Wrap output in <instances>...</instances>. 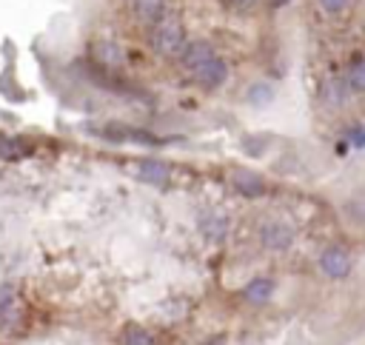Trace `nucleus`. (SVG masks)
<instances>
[{"label":"nucleus","mask_w":365,"mask_h":345,"mask_svg":"<svg viewBox=\"0 0 365 345\" xmlns=\"http://www.w3.org/2000/svg\"><path fill=\"white\" fill-rule=\"evenodd\" d=\"M274 294V280L268 277H254L246 288H243V300L251 302V305H266Z\"/></svg>","instance_id":"10"},{"label":"nucleus","mask_w":365,"mask_h":345,"mask_svg":"<svg viewBox=\"0 0 365 345\" xmlns=\"http://www.w3.org/2000/svg\"><path fill=\"white\" fill-rule=\"evenodd\" d=\"M274 86L271 83H251V89H249V103L251 106H257V109H263V106H268L271 100H274Z\"/></svg>","instance_id":"17"},{"label":"nucleus","mask_w":365,"mask_h":345,"mask_svg":"<svg viewBox=\"0 0 365 345\" xmlns=\"http://www.w3.org/2000/svg\"><path fill=\"white\" fill-rule=\"evenodd\" d=\"M345 83L351 92H365V58H354L345 72Z\"/></svg>","instance_id":"16"},{"label":"nucleus","mask_w":365,"mask_h":345,"mask_svg":"<svg viewBox=\"0 0 365 345\" xmlns=\"http://www.w3.org/2000/svg\"><path fill=\"white\" fill-rule=\"evenodd\" d=\"M123 345H157V339L151 331H146L140 325H129L123 331Z\"/></svg>","instance_id":"18"},{"label":"nucleus","mask_w":365,"mask_h":345,"mask_svg":"<svg viewBox=\"0 0 365 345\" xmlns=\"http://www.w3.org/2000/svg\"><path fill=\"white\" fill-rule=\"evenodd\" d=\"M192 80H195L200 89H206V92H217V89L229 80V63H226L220 55H214L212 60H206L203 66H197V69L192 72Z\"/></svg>","instance_id":"6"},{"label":"nucleus","mask_w":365,"mask_h":345,"mask_svg":"<svg viewBox=\"0 0 365 345\" xmlns=\"http://www.w3.org/2000/svg\"><path fill=\"white\" fill-rule=\"evenodd\" d=\"M186 43H189V32H186V23H182V18L177 12H168L165 18H160L148 29V49L157 58L177 60V55L182 52Z\"/></svg>","instance_id":"1"},{"label":"nucleus","mask_w":365,"mask_h":345,"mask_svg":"<svg viewBox=\"0 0 365 345\" xmlns=\"http://www.w3.org/2000/svg\"><path fill=\"white\" fill-rule=\"evenodd\" d=\"M229 180L234 186V192L240 197H246V200H257V197L266 195V180L257 175V171H251V168H234Z\"/></svg>","instance_id":"8"},{"label":"nucleus","mask_w":365,"mask_h":345,"mask_svg":"<svg viewBox=\"0 0 365 345\" xmlns=\"http://www.w3.org/2000/svg\"><path fill=\"white\" fill-rule=\"evenodd\" d=\"M168 15V0H131V21L151 29L160 18Z\"/></svg>","instance_id":"9"},{"label":"nucleus","mask_w":365,"mask_h":345,"mask_svg":"<svg viewBox=\"0 0 365 345\" xmlns=\"http://www.w3.org/2000/svg\"><path fill=\"white\" fill-rule=\"evenodd\" d=\"M29 143H23V137H12L0 131V157L4 160H23L29 157Z\"/></svg>","instance_id":"13"},{"label":"nucleus","mask_w":365,"mask_h":345,"mask_svg":"<svg viewBox=\"0 0 365 345\" xmlns=\"http://www.w3.org/2000/svg\"><path fill=\"white\" fill-rule=\"evenodd\" d=\"M226 4L231 9H237V12H251V9H257L263 4V0H226Z\"/></svg>","instance_id":"20"},{"label":"nucleus","mask_w":365,"mask_h":345,"mask_svg":"<svg viewBox=\"0 0 365 345\" xmlns=\"http://www.w3.org/2000/svg\"><path fill=\"white\" fill-rule=\"evenodd\" d=\"M348 143L354 148H365V128H351L348 131Z\"/></svg>","instance_id":"21"},{"label":"nucleus","mask_w":365,"mask_h":345,"mask_svg":"<svg viewBox=\"0 0 365 345\" xmlns=\"http://www.w3.org/2000/svg\"><path fill=\"white\" fill-rule=\"evenodd\" d=\"M266 4L271 6V9H283V6H288L291 0H266Z\"/></svg>","instance_id":"22"},{"label":"nucleus","mask_w":365,"mask_h":345,"mask_svg":"<svg viewBox=\"0 0 365 345\" xmlns=\"http://www.w3.org/2000/svg\"><path fill=\"white\" fill-rule=\"evenodd\" d=\"M214 55H217V49L212 46V40H206V38H189V43L182 46V52L177 55V66L186 69V72L192 75L197 66H203V63L212 60Z\"/></svg>","instance_id":"5"},{"label":"nucleus","mask_w":365,"mask_h":345,"mask_svg":"<svg viewBox=\"0 0 365 345\" xmlns=\"http://www.w3.org/2000/svg\"><path fill=\"white\" fill-rule=\"evenodd\" d=\"M229 229H231V220L226 214H206L203 223H200L203 237L212 240V243H223L226 234H229Z\"/></svg>","instance_id":"11"},{"label":"nucleus","mask_w":365,"mask_h":345,"mask_svg":"<svg viewBox=\"0 0 365 345\" xmlns=\"http://www.w3.org/2000/svg\"><path fill=\"white\" fill-rule=\"evenodd\" d=\"M317 6H320L325 15H342V12L351 6V0H317Z\"/></svg>","instance_id":"19"},{"label":"nucleus","mask_w":365,"mask_h":345,"mask_svg":"<svg viewBox=\"0 0 365 345\" xmlns=\"http://www.w3.org/2000/svg\"><path fill=\"white\" fill-rule=\"evenodd\" d=\"M134 177L146 186H154V189H165L171 183V165L160 157H143L137 160L134 165Z\"/></svg>","instance_id":"4"},{"label":"nucleus","mask_w":365,"mask_h":345,"mask_svg":"<svg viewBox=\"0 0 365 345\" xmlns=\"http://www.w3.org/2000/svg\"><path fill=\"white\" fill-rule=\"evenodd\" d=\"M129 4H131V0H129Z\"/></svg>","instance_id":"23"},{"label":"nucleus","mask_w":365,"mask_h":345,"mask_svg":"<svg viewBox=\"0 0 365 345\" xmlns=\"http://www.w3.org/2000/svg\"><path fill=\"white\" fill-rule=\"evenodd\" d=\"M18 319H21V308H18V300H15V294L6 288L4 294H0V328L12 331V328L18 325Z\"/></svg>","instance_id":"12"},{"label":"nucleus","mask_w":365,"mask_h":345,"mask_svg":"<svg viewBox=\"0 0 365 345\" xmlns=\"http://www.w3.org/2000/svg\"><path fill=\"white\" fill-rule=\"evenodd\" d=\"M260 243L268 251H288L291 243H294V229L288 223H283V220H268L260 229Z\"/></svg>","instance_id":"7"},{"label":"nucleus","mask_w":365,"mask_h":345,"mask_svg":"<svg viewBox=\"0 0 365 345\" xmlns=\"http://www.w3.org/2000/svg\"><path fill=\"white\" fill-rule=\"evenodd\" d=\"M89 63L97 66V69H106V72H123L126 69V49L120 40H111V38H97L89 43Z\"/></svg>","instance_id":"2"},{"label":"nucleus","mask_w":365,"mask_h":345,"mask_svg":"<svg viewBox=\"0 0 365 345\" xmlns=\"http://www.w3.org/2000/svg\"><path fill=\"white\" fill-rule=\"evenodd\" d=\"M123 143H137V146H146V148H157L163 140L146 128H131V126H123Z\"/></svg>","instance_id":"15"},{"label":"nucleus","mask_w":365,"mask_h":345,"mask_svg":"<svg viewBox=\"0 0 365 345\" xmlns=\"http://www.w3.org/2000/svg\"><path fill=\"white\" fill-rule=\"evenodd\" d=\"M317 265H320V271H322L328 280H345V277L351 274V268H354V257H351V251L342 248V246H328V248H322Z\"/></svg>","instance_id":"3"},{"label":"nucleus","mask_w":365,"mask_h":345,"mask_svg":"<svg viewBox=\"0 0 365 345\" xmlns=\"http://www.w3.org/2000/svg\"><path fill=\"white\" fill-rule=\"evenodd\" d=\"M348 92H351L348 83L339 80V77H331V80L322 83V100H325L328 106H342L345 97H348Z\"/></svg>","instance_id":"14"}]
</instances>
